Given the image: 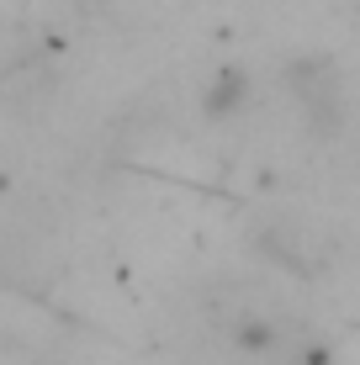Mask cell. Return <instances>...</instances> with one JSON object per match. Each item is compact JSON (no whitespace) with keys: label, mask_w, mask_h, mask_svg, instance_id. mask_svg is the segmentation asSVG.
Listing matches in <instances>:
<instances>
[{"label":"cell","mask_w":360,"mask_h":365,"mask_svg":"<svg viewBox=\"0 0 360 365\" xmlns=\"http://www.w3.org/2000/svg\"><path fill=\"white\" fill-rule=\"evenodd\" d=\"M287 80H292L297 106H302L313 122H329V117H334L339 96H334V69L324 64V58H302V64H292V69H287Z\"/></svg>","instance_id":"cell-1"},{"label":"cell","mask_w":360,"mask_h":365,"mask_svg":"<svg viewBox=\"0 0 360 365\" xmlns=\"http://www.w3.org/2000/svg\"><path fill=\"white\" fill-rule=\"evenodd\" d=\"M202 101H207V111H212V117H233V111L250 101V74H244V69H217Z\"/></svg>","instance_id":"cell-2"}]
</instances>
